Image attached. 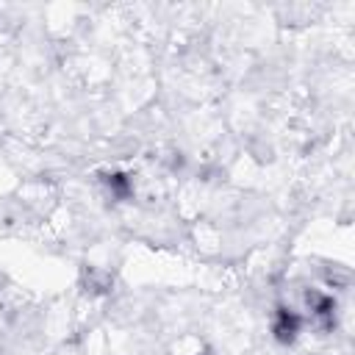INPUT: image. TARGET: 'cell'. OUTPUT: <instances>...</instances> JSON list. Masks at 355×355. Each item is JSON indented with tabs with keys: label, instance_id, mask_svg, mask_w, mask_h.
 I'll return each mask as SVG.
<instances>
[{
	"label": "cell",
	"instance_id": "obj_1",
	"mask_svg": "<svg viewBox=\"0 0 355 355\" xmlns=\"http://www.w3.org/2000/svg\"><path fill=\"white\" fill-rule=\"evenodd\" d=\"M300 327H302L300 313H294L291 308H277V319H275V338H277L280 344H291V341L297 338Z\"/></svg>",
	"mask_w": 355,
	"mask_h": 355
},
{
	"label": "cell",
	"instance_id": "obj_2",
	"mask_svg": "<svg viewBox=\"0 0 355 355\" xmlns=\"http://www.w3.org/2000/svg\"><path fill=\"white\" fill-rule=\"evenodd\" d=\"M308 305H311V311H313V316L322 322V327L324 330H330L333 327V311H336V302H333V297H327V294H319V291H308Z\"/></svg>",
	"mask_w": 355,
	"mask_h": 355
},
{
	"label": "cell",
	"instance_id": "obj_3",
	"mask_svg": "<svg viewBox=\"0 0 355 355\" xmlns=\"http://www.w3.org/2000/svg\"><path fill=\"white\" fill-rule=\"evenodd\" d=\"M103 180H105L108 191H111L116 200H128V197L133 194V180H130L125 172H108V175H103Z\"/></svg>",
	"mask_w": 355,
	"mask_h": 355
}]
</instances>
